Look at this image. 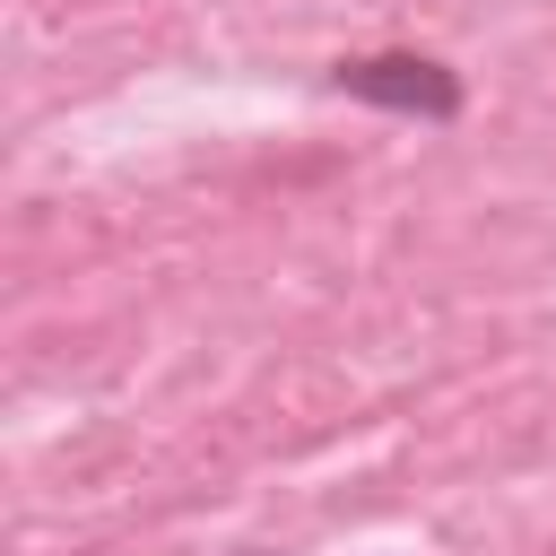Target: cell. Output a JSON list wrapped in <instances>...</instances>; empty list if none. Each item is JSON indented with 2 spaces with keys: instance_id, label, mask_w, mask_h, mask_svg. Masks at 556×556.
Wrapping results in <instances>:
<instances>
[{
  "instance_id": "cell-1",
  "label": "cell",
  "mask_w": 556,
  "mask_h": 556,
  "mask_svg": "<svg viewBox=\"0 0 556 556\" xmlns=\"http://www.w3.org/2000/svg\"><path fill=\"white\" fill-rule=\"evenodd\" d=\"M339 96L356 104H382V113H408V122H452L460 113V78L434 61V52H356L330 70Z\"/></svg>"
}]
</instances>
